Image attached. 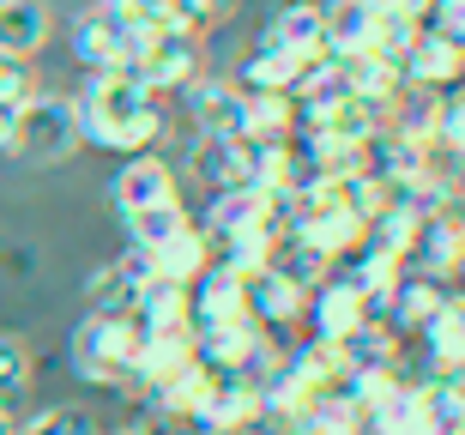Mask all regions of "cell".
Wrapping results in <instances>:
<instances>
[{"label":"cell","mask_w":465,"mask_h":435,"mask_svg":"<svg viewBox=\"0 0 465 435\" xmlns=\"http://www.w3.org/2000/svg\"><path fill=\"white\" fill-rule=\"evenodd\" d=\"M79 140L115 157H139L163 140V104L134 73H85V91L73 97Z\"/></svg>","instance_id":"1"},{"label":"cell","mask_w":465,"mask_h":435,"mask_svg":"<svg viewBox=\"0 0 465 435\" xmlns=\"http://www.w3.org/2000/svg\"><path fill=\"white\" fill-rule=\"evenodd\" d=\"M139 321L134 314H85L73 327V369L91 387H134Z\"/></svg>","instance_id":"2"},{"label":"cell","mask_w":465,"mask_h":435,"mask_svg":"<svg viewBox=\"0 0 465 435\" xmlns=\"http://www.w3.org/2000/svg\"><path fill=\"white\" fill-rule=\"evenodd\" d=\"M79 115H73V97H54V91H31L18 104V122H13V152L18 163H67L79 152Z\"/></svg>","instance_id":"3"},{"label":"cell","mask_w":465,"mask_h":435,"mask_svg":"<svg viewBox=\"0 0 465 435\" xmlns=\"http://www.w3.org/2000/svg\"><path fill=\"white\" fill-rule=\"evenodd\" d=\"M127 73H134V79L152 91V97L188 91L193 79H200V36L163 25V31H152L145 43H139V54H134V67H127Z\"/></svg>","instance_id":"4"},{"label":"cell","mask_w":465,"mask_h":435,"mask_svg":"<svg viewBox=\"0 0 465 435\" xmlns=\"http://www.w3.org/2000/svg\"><path fill=\"white\" fill-rule=\"evenodd\" d=\"M145 36H134L127 25H115V18L104 13V6H91V13L73 18V61L85 73H127L134 67V54Z\"/></svg>","instance_id":"5"},{"label":"cell","mask_w":465,"mask_h":435,"mask_svg":"<svg viewBox=\"0 0 465 435\" xmlns=\"http://www.w3.org/2000/svg\"><path fill=\"white\" fill-rule=\"evenodd\" d=\"M302 314L314 321V339H327V345H345L357 327H369V321H375L369 296H362L351 279H321L309 296H302Z\"/></svg>","instance_id":"6"},{"label":"cell","mask_w":465,"mask_h":435,"mask_svg":"<svg viewBox=\"0 0 465 435\" xmlns=\"http://www.w3.org/2000/svg\"><path fill=\"white\" fill-rule=\"evenodd\" d=\"M399 73H405V85L411 91H453L465 73V36H448V31H417V43L405 49V61H399Z\"/></svg>","instance_id":"7"},{"label":"cell","mask_w":465,"mask_h":435,"mask_svg":"<svg viewBox=\"0 0 465 435\" xmlns=\"http://www.w3.org/2000/svg\"><path fill=\"white\" fill-rule=\"evenodd\" d=\"M405 266H411V272H423V279L453 284V266H460V212H453V206L423 212V218H417V236H411Z\"/></svg>","instance_id":"8"},{"label":"cell","mask_w":465,"mask_h":435,"mask_svg":"<svg viewBox=\"0 0 465 435\" xmlns=\"http://www.w3.org/2000/svg\"><path fill=\"white\" fill-rule=\"evenodd\" d=\"M188 109L200 122V133H212V140H242L248 133V91L236 79H193Z\"/></svg>","instance_id":"9"},{"label":"cell","mask_w":465,"mask_h":435,"mask_svg":"<svg viewBox=\"0 0 465 435\" xmlns=\"http://www.w3.org/2000/svg\"><path fill=\"white\" fill-rule=\"evenodd\" d=\"M109 200H115V212H121V218H127V212L157 206V200H175V170H170V163H163L157 152L121 157L115 182H109Z\"/></svg>","instance_id":"10"},{"label":"cell","mask_w":465,"mask_h":435,"mask_svg":"<svg viewBox=\"0 0 465 435\" xmlns=\"http://www.w3.org/2000/svg\"><path fill=\"white\" fill-rule=\"evenodd\" d=\"M188 170H193V182H200L206 193L248 188V175H254V145H248V140H212V133H200V145L188 152Z\"/></svg>","instance_id":"11"},{"label":"cell","mask_w":465,"mask_h":435,"mask_svg":"<svg viewBox=\"0 0 465 435\" xmlns=\"http://www.w3.org/2000/svg\"><path fill=\"white\" fill-rule=\"evenodd\" d=\"M248 284V321H254L260 332H278V327H296L302 321V284L284 279L278 266H266V272H254V279H242Z\"/></svg>","instance_id":"12"},{"label":"cell","mask_w":465,"mask_h":435,"mask_svg":"<svg viewBox=\"0 0 465 435\" xmlns=\"http://www.w3.org/2000/svg\"><path fill=\"white\" fill-rule=\"evenodd\" d=\"M54 36V13L49 0H0V54L36 61Z\"/></svg>","instance_id":"13"},{"label":"cell","mask_w":465,"mask_h":435,"mask_svg":"<svg viewBox=\"0 0 465 435\" xmlns=\"http://www.w3.org/2000/svg\"><path fill=\"white\" fill-rule=\"evenodd\" d=\"M314 61L309 54L284 49V43H272V36H260L254 49H248V61H242V91H296V79L309 73Z\"/></svg>","instance_id":"14"},{"label":"cell","mask_w":465,"mask_h":435,"mask_svg":"<svg viewBox=\"0 0 465 435\" xmlns=\"http://www.w3.org/2000/svg\"><path fill=\"white\" fill-rule=\"evenodd\" d=\"M206 387H212V369L200 363V357H188L182 369H170V375L145 381V400H152V411H157V418L188 423V418H193V405L206 400Z\"/></svg>","instance_id":"15"},{"label":"cell","mask_w":465,"mask_h":435,"mask_svg":"<svg viewBox=\"0 0 465 435\" xmlns=\"http://www.w3.org/2000/svg\"><path fill=\"white\" fill-rule=\"evenodd\" d=\"M145 261H152V279L193 284V279L212 266V242L200 236V224H182L175 236H163L157 248H145Z\"/></svg>","instance_id":"16"},{"label":"cell","mask_w":465,"mask_h":435,"mask_svg":"<svg viewBox=\"0 0 465 435\" xmlns=\"http://www.w3.org/2000/svg\"><path fill=\"white\" fill-rule=\"evenodd\" d=\"M266 36L272 43H284V49L309 54V61H321L327 54V31H321V0H284L272 13V25H266Z\"/></svg>","instance_id":"17"},{"label":"cell","mask_w":465,"mask_h":435,"mask_svg":"<svg viewBox=\"0 0 465 435\" xmlns=\"http://www.w3.org/2000/svg\"><path fill=\"white\" fill-rule=\"evenodd\" d=\"M321 31H327V54H357L375 43V0H332L321 6Z\"/></svg>","instance_id":"18"},{"label":"cell","mask_w":465,"mask_h":435,"mask_svg":"<svg viewBox=\"0 0 465 435\" xmlns=\"http://www.w3.org/2000/svg\"><path fill=\"white\" fill-rule=\"evenodd\" d=\"M296 127H302V115H296V97L291 91H248V133L242 140H296Z\"/></svg>","instance_id":"19"},{"label":"cell","mask_w":465,"mask_h":435,"mask_svg":"<svg viewBox=\"0 0 465 435\" xmlns=\"http://www.w3.org/2000/svg\"><path fill=\"white\" fill-rule=\"evenodd\" d=\"M121 224H127V248H157L163 236H175V230L193 224V218H188V206H182V193H175V200H157V206H145V212H127Z\"/></svg>","instance_id":"20"},{"label":"cell","mask_w":465,"mask_h":435,"mask_svg":"<svg viewBox=\"0 0 465 435\" xmlns=\"http://www.w3.org/2000/svg\"><path fill=\"white\" fill-rule=\"evenodd\" d=\"M134 296H139L134 272L121 261H109V266H97L91 284H85V314H134Z\"/></svg>","instance_id":"21"},{"label":"cell","mask_w":465,"mask_h":435,"mask_svg":"<svg viewBox=\"0 0 465 435\" xmlns=\"http://www.w3.org/2000/svg\"><path fill=\"white\" fill-rule=\"evenodd\" d=\"M411 266H405V254H387V248H362V266H357V291L369 296V309H381L387 296H393V284L405 279Z\"/></svg>","instance_id":"22"},{"label":"cell","mask_w":465,"mask_h":435,"mask_svg":"<svg viewBox=\"0 0 465 435\" xmlns=\"http://www.w3.org/2000/svg\"><path fill=\"white\" fill-rule=\"evenodd\" d=\"M18 435H104V430H97V418L85 405H49L31 423H18Z\"/></svg>","instance_id":"23"},{"label":"cell","mask_w":465,"mask_h":435,"mask_svg":"<svg viewBox=\"0 0 465 435\" xmlns=\"http://www.w3.org/2000/svg\"><path fill=\"white\" fill-rule=\"evenodd\" d=\"M115 25H127L134 36H152V31H163L170 25V0H97Z\"/></svg>","instance_id":"24"},{"label":"cell","mask_w":465,"mask_h":435,"mask_svg":"<svg viewBox=\"0 0 465 435\" xmlns=\"http://www.w3.org/2000/svg\"><path fill=\"white\" fill-rule=\"evenodd\" d=\"M230 13H236V0H170V25H175V31H188V36L218 31Z\"/></svg>","instance_id":"25"},{"label":"cell","mask_w":465,"mask_h":435,"mask_svg":"<svg viewBox=\"0 0 465 435\" xmlns=\"http://www.w3.org/2000/svg\"><path fill=\"white\" fill-rule=\"evenodd\" d=\"M25 381H31V351H25V339L0 332V405H13Z\"/></svg>","instance_id":"26"},{"label":"cell","mask_w":465,"mask_h":435,"mask_svg":"<svg viewBox=\"0 0 465 435\" xmlns=\"http://www.w3.org/2000/svg\"><path fill=\"white\" fill-rule=\"evenodd\" d=\"M36 91V61H18V54H0V104H25Z\"/></svg>","instance_id":"27"},{"label":"cell","mask_w":465,"mask_h":435,"mask_svg":"<svg viewBox=\"0 0 465 435\" xmlns=\"http://www.w3.org/2000/svg\"><path fill=\"white\" fill-rule=\"evenodd\" d=\"M13 122H18V109L0 104V152H13Z\"/></svg>","instance_id":"28"},{"label":"cell","mask_w":465,"mask_h":435,"mask_svg":"<svg viewBox=\"0 0 465 435\" xmlns=\"http://www.w3.org/2000/svg\"><path fill=\"white\" fill-rule=\"evenodd\" d=\"M0 435H18V418H13V405H0Z\"/></svg>","instance_id":"29"},{"label":"cell","mask_w":465,"mask_h":435,"mask_svg":"<svg viewBox=\"0 0 465 435\" xmlns=\"http://www.w3.org/2000/svg\"><path fill=\"white\" fill-rule=\"evenodd\" d=\"M109 435H157L152 423H121V430H109Z\"/></svg>","instance_id":"30"}]
</instances>
